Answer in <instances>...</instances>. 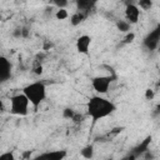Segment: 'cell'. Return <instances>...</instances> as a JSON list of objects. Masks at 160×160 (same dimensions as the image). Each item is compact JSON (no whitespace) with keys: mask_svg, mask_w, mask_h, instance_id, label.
Listing matches in <instances>:
<instances>
[{"mask_svg":"<svg viewBox=\"0 0 160 160\" xmlns=\"http://www.w3.org/2000/svg\"><path fill=\"white\" fill-rule=\"evenodd\" d=\"M136 5H138V8H139L140 10H149V9L151 8L152 2H151L150 0H140Z\"/></svg>","mask_w":160,"mask_h":160,"instance_id":"5bb4252c","label":"cell"},{"mask_svg":"<svg viewBox=\"0 0 160 160\" xmlns=\"http://www.w3.org/2000/svg\"><path fill=\"white\" fill-rule=\"evenodd\" d=\"M76 111L75 110H72V109H65L64 110V118H66V119H70V120H74V118L76 116Z\"/></svg>","mask_w":160,"mask_h":160,"instance_id":"2e32d148","label":"cell"},{"mask_svg":"<svg viewBox=\"0 0 160 160\" xmlns=\"http://www.w3.org/2000/svg\"><path fill=\"white\" fill-rule=\"evenodd\" d=\"M65 156H66L65 150H58V151H51V152L42 154V155L38 156L34 160H62Z\"/></svg>","mask_w":160,"mask_h":160,"instance_id":"9c48e42d","label":"cell"},{"mask_svg":"<svg viewBox=\"0 0 160 160\" xmlns=\"http://www.w3.org/2000/svg\"><path fill=\"white\" fill-rule=\"evenodd\" d=\"M136 158H138V156H136L134 152H131V154H128L126 156H124L121 160H136Z\"/></svg>","mask_w":160,"mask_h":160,"instance_id":"d6986e66","label":"cell"},{"mask_svg":"<svg viewBox=\"0 0 160 160\" xmlns=\"http://www.w3.org/2000/svg\"><path fill=\"white\" fill-rule=\"evenodd\" d=\"M0 160H16V158L12 151H5L0 154Z\"/></svg>","mask_w":160,"mask_h":160,"instance_id":"9a60e30c","label":"cell"},{"mask_svg":"<svg viewBox=\"0 0 160 160\" xmlns=\"http://www.w3.org/2000/svg\"><path fill=\"white\" fill-rule=\"evenodd\" d=\"M85 18H86V12H84V11H76V12H74L72 15H71V18H70V22L72 24V25H79L80 22H82L84 20H85Z\"/></svg>","mask_w":160,"mask_h":160,"instance_id":"8fae6325","label":"cell"},{"mask_svg":"<svg viewBox=\"0 0 160 160\" xmlns=\"http://www.w3.org/2000/svg\"><path fill=\"white\" fill-rule=\"evenodd\" d=\"M1 110H4V108H2V102L0 101V111H1Z\"/></svg>","mask_w":160,"mask_h":160,"instance_id":"44dd1931","label":"cell"},{"mask_svg":"<svg viewBox=\"0 0 160 160\" xmlns=\"http://www.w3.org/2000/svg\"><path fill=\"white\" fill-rule=\"evenodd\" d=\"M115 110H116L115 104L111 100L102 98L101 95L92 96L86 102V114L92 121L105 119L109 115H111Z\"/></svg>","mask_w":160,"mask_h":160,"instance_id":"6da1fadb","label":"cell"},{"mask_svg":"<svg viewBox=\"0 0 160 160\" xmlns=\"http://www.w3.org/2000/svg\"><path fill=\"white\" fill-rule=\"evenodd\" d=\"M141 15V10L138 8L136 4H128L125 8V20L131 25V24H136L140 19Z\"/></svg>","mask_w":160,"mask_h":160,"instance_id":"5b68a950","label":"cell"},{"mask_svg":"<svg viewBox=\"0 0 160 160\" xmlns=\"http://www.w3.org/2000/svg\"><path fill=\"white\" fill-rule=\"evenodd\" d=\"M76 50L79 54H89V50H90V46H91V38L89 35H80L76 40Z\"/></svg>","mask_w":160,"mask_h":160,"instance_id":"8992f818","label":"cell"},{"mask_svg":"<svg viewBox=\"0 0 160 160\" xmlns=\"http://www.w3.org/2000/svg\"><path fill=\"white\" fill-rule=\"evenodd\" d=\"M154 95H155V92H154L152 89H146V91H145V98H146V100H152V99H154Z\"/></svg>","mask_w":160,"mask_h":160,"instance_id":"ac0fdd59","label":"cell"},{"mask_svg":"<svg viewBox=\"0 0 160 160\" xmlns=\"http://www.w3.org/2000/svg\"><path fill=\"white\" fill-rule=\"evenodd\" d=\"M34 72H35L36 75H41V74H42V66H41V65L35 66V68H34Z\"/></svg>","mask_w":160,"mask_h":160,"instance_id":"ffe728a7","label":"cell"},{"mask_svg":"<svg viewBox=\"0 0 160 160\" xmlns=\"http://www.w3.org/2000/svg\"><path fill=\"white\" fill-rule=\"evenodd\" d=\"M22 94L26 96L30 105L36 109L46 99V85L42 81L30 82L22 89Z\"/></svg>","mask_w":160,"mask_h":160,"instance_id":"7a4b0ae2","label":"cell"},{"mask_svg":"<svg viewBox=\"0 0 160 160\" xmlns=\"http://www.w3.org/2000/svg\"><path fill=\"white\" fill-rule=\"evenodd\" d=\"M111 81H112L111 76L100 75V76H95L91 80V86L99 95H104V94H108L110 85H111Z\"/></svg>","mask_w":160,"mask_h":160,"instance_id":"277c9868","label":"cell"},{"mask_svg":"<svg viewBox=\"0 0 160 160\" xmlns=\"http://www.w3.org/2000/svg\"><path fill=\"white\" fill-rule=\"evenodd\" d=\"M55 18L58 20H65L69 18V12L66 9H56V12H55Z\"/></svg>","mask_w":160,"mask_h":160,"instance_id":"4fadbf2b","label":"cell"},{"mask_svg":"<svg viewBox=\"0 0 160 160\" xmlns=\"http://www.w3.org/2000/svg\"><path fill=\"white\" fill-rule=\"evenodd\" d=\"M94 154H95V150H94V146H92L91 144L85 145V146L81 148V150H80L81 158H84V159H86V160H91V159L94 158Z\"/></svg>","mask_w":160,"mask_h":160,"instance_id":"30bf717a","label":"cell"},{"mask_svg":"<svg viewBox=\"0 0 160 160\" xmlns=\"http://www.w3.org/2000/svg\"><path fill=\"white\" fill-rule=\"evenodd\" d=\"M159 39H160V30L159 29H155L154 31H151L144 40V44L146 45L148 49L150 50H154L158 44H159Z\"/></svg>","mask_w":160,"mask_h":160,"instance_id":"ba28073f","label":"cell"},{"mask_svg":"<svg viewBox=\"0 0 160 160\" xmlns=\"http://www.w3.org/2000/svg\"><path fill=\"white\" fill-rule=\"evenodd\" d=\"M134 39H135V34L131 32V31H129V32H126V35H125L122 42H124V44H130V42L134 41Z\"/></svg>","mask_w":160,"mask_h":160,"instance_id":"e0dca14e","label":"cell"},{"mask_svg":"<svg viewBox=\"0 0 160 160\" xmlns=\"http://www.w3.org/2000/svg\"><path fill=\"white\" fill-rule=\"evenodd\" d=\"M130 24L126 21V20H118L116 21V28L119 31L121 32H129L130 31Z\"/></svg>","mask_w":160,"mask_h":160,"instance_id":"7c38bea8","label":"cell"},{"mask_svg":"<svg viewBox=\"0 0 160 160\" xmlns=\"http://www.w3.org/2000/svg\"><path fill=\"white\" fill-rule=\"evenodd\" d=\"M29 106H30V102L22 92L15 94L10 98V109H9V111L12 115H16V116L28 115L29 114Z\"/></svg>","mask_w":160,"mask_h":160,"instance_id":"3957f363","label":"cell"},{"mask_svg":"<svg viewBox=\"0 0 160 160\" xmlns=\"http://www.w3.org/2000/svg\"><path fill=\"white\" fill-rule=\"evenodd\" d=\"M0 56H1V55H0Z\"/></svg>","mask_w":160,"mask_h":160,"instance_id":"7402d4cb","label":"cell"},{"mask_svg":"<svg viewBox=\"0 0 160 160\" xmlns=\"http://www.w3.org/2000/svg\"><path fill=\"white\" fill-rule=\"evenodd\" d=\"M11 76V64L5 56H0V84Z\"/></svg>","mask_w":160,"mask_h":160,"instance_id":"52a82bcc","label":"cell"}]
</instances>
